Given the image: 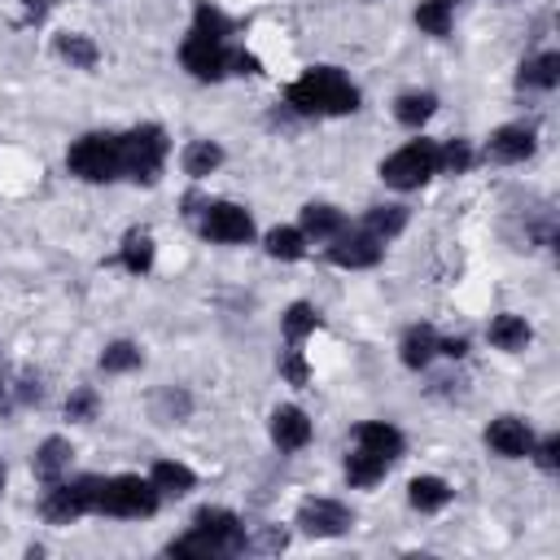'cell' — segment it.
<instances>
[{
    "label": "cell",
    "instance_id": "3957f363",
    "mask_svg": "<svg viewBox=\"0 0 560 560\" xmlns=\"http://www.w3.org/2000/svg\"><path fill=\"white\" fill-rule=\"evenodd\" d=\"M118 144H122V179L153 188V184L162 179V171H166V158H171V136H166V127L140 122V127H131V131H118Z\"/></svg>",
    "mask_w": 560,
    "mask_h": 560
},
{
    "label": "cell",
    "instance_id": "7c38bea8",
    "mask_svg": "<svg viewBox=\"0 0 560 560\" xmlns=\"http://www.w3.org/2000/svg\"><path fill=\"white\" fill-rule=\"evenodd\" d=\"M538 149V127L534 122H503L490 131L486 140V162H499V166H516L525 158H534Z\"/></svg>",
    "mask_w": 560,
    "mask_h": 560
},
{
    "label": "cell",
    "instance_id": "2e32d148",
    "mask_svg": "<svg viewBox=\"0 0 560 560\" xmlns=\"http://www.w3.org/2000/svg\"><path fill=\"white\" fill-rule=\"evenodd\" d=\"M298 228H302L306 241H324V245H328L337 232L350 228V219H346V210H337L332 201H306L302 214H298Z\"/></svg>",
    "mask_w": 560,
    "mask_h": 560
},
{
    "label": "cell",
    "instance_id": "4dcf8cb0",
    "mask_svg": "<svg viewBox=\"0 0 560 560\" xmlns=\"http://www.w3.org/2000/svg\"><path fill=\"white\" fill-rule=\"evenodd\" d=\"M477 162L468 140H438V175H468Z\"/></svg>",
    "mask_w": 560,
    "mask_h": 560
},
{
    "label": "cell",
    "instance_id": "30bf717a",
    "mask_svg": "<svg viewBox=\"0 0 560 560\" xmlns=\"http://www.w3.org/2000/svg\"><path fill=\"white\" fill-rule=\"evenodd\" d=\"M192 529L219 551V556H241L245 551V525H241V516L232 512V508H197L192 512Z\"/></svg>",
    "mask_w": 560,
    "mask_h": 560
},
{
    "label": "cell",
    "instance_id": "6da1fadb",
    "mask_svg": "<svg viewBox=\"0 0 560 560\" xmlns=\"http://www.w3.org/2000/svg\"><path fill=\"white\" fill-rule=\"evenodd\" d=\"M359 88L337 66H311L284 88V105L302 118H341L359 109Z\"/></svg>",
    "mask_w": 560,
    "mask_h": 560
},
{
    "label": "cell",
    "instance_id": "e575fe53",
    "mask_svg": "<svg viewBox=\"0 0 560 560\" xmlns=\"http://www.w3.org/2000/svg\"><path fill=\"white\" fill-rule=\"evenodd\" d=\"M96 407H101V394H96L92 385H79V389L66 398V420H74V424H88V420L96 416Z\"/></svg>",
    "mask_w": 560,
    "mask_h": 560
},
{
    "label": "cell",
    "instance_id": "d590c367",
    "mask_svg": "<svg viewBox=\"0 0 560 560\" xmlns=\"http://www.w3.org/2000/svg\"><path fill=\"white\" fill-rule=\"evenodd\" d=\"M280 372H284L289 385H306V381H311V368H306V359H302V346L289 341V350L280 354Z\"/></svg>",
    "mask_w": 560,
    "mask_h": 560
},
{
    "label": "cell",
    "instance_id": "44dd1931",
    "mask_svg": "<svg viewBox=\"0 0 560 560\" xmlns=\"http://www.w3.org/2000/svg\"><path fill=\"white\" fill-rule=\"evenodd\" d=\"M149 481H153V490L162 499H184L188 490H197V472L188 464H179V459H158L149 468Z\"/></svg>",
    "mask_w": 560,
    "mask_h": 560
},
{
    "label": "cell",
    "instance_id": "d4e9b609",
    "mask_svg": "<svg viewBox=\"0 0 560 560\" xmlns=\"http://www.w3.org/2000/svg\"><path fill=\"white\" fill-rule=\"evenodd\" d=\"M232 26H236V22H232L219 4H210V0H197V4H192V26H188V35H197V39H214V44H228Z\"/></svg>",
    "mask_w": 560,
    "mask_h": 560
},
{
    "label": "cell",
    "instance_id": "d6986e66",
    "mask_svg": "<svg viewBox=\"0 0 560 560\" xmlns=\"http://www.w3.org/2000/svg\"><path fill=\"white\" fill-rule=\"evenodd\" d=\"M398 359H402V368L424 372L438 359V332H433V324H411L402 332V341H398Z\"/></svg>",
    "mask_w": 560,
    "mask_h": 560
},
{
    "label": "cell",
    "instance_id": "8992f818",
    "mask_svg": "<svg viewBox=\"0 0 560 560\" xmlns=\"http://www.w3.org/2000/svg\"><path fill=\"white\" fill-rule=\"evenodd\" d=\"M101 481L96 472H83V477H61L44 490V503H39V516L48 525H70L79 516H92L96 503H101Z\"/></svg>",
    "mask_w": 560,
    "mask_h": 560
},
{
    "label": "cell",
    "instance_id": "836d02e7",
    "mask_svg": "<svg viewBox=\"0 0 560 560\" xmlns=\"http://www.w3.org/2000/svg\"><path fill=\"white\" fill-rule=\"evenodd\" d=\"M188 411H192V398H188L184 389H162V394L153 398V416H158L162 424H184Z\"/></svg>",
    "mask_w": 560,
    "mask_h": 560
},
{
    "label": "cell",
    "instance_id": "b9f144b4",
    "mask_svg": "<svg viewBox=\"0 0 560 560\" xmlns=\"http://www.w3.org/2000/svg\"><path fill=\"white\" fill-rule=\"evenodd\" d=\"M446 4H459V0H446Z\"/></svg>",
    "mask_w": 560,
    "mask_h": 560
},
{
    "label": "cell",
    "instance_id": "5b68a950",
    "mask_svg": "<svg viewBox=\"0 0 560 560\" xmlns=\"http://www.w3.org/2000/svg\"><path fill=\"white\" fill-rule=\"evenodd\" d=\"M162 508V494L153 490L149 477L140 472H118L101 481V503L96 516H118V521H149Z\"/></svg>",
    "mask_w": 560,
    "mask_h": 560
},
{
    "label": "cell",
    "instance_id": "ffe728a7",
    "mask_svg": "<svg viewBox=\"0 0 560 560\" xmlns=\"http://www.w3.org/2000/svg\"><path fill=\"white\" fill-rule=\"evenodd\" d=\"M451 499H455V490H451V481H446V477L420 472V477H411V481H407V503H411L416 512H424V516L442 512Z\"/></svg>",
    "mask_w": 560,
    "mask_h": 560
},
{
    "label": "cell",
    "instance_id": "f35d334b",
    "mask_svg": "<svg viewBox=\"0 0 560 560\" xmlns=\"http://www.w3.org/2000/svg\"><path fill=\"white\" fill-rule=\"evenodd\" d=\"M438 354H446V359H464V354H468V337H438Z\"/></svg>",
    "mask_w": 560,
    "mask_h": 560
},
{
    "label": "cell",
    "instance_id": "f546056e",
    "mask_svg": "<svg viewBox=\"0 0 560 560\" xmlns=\"http://www.w3.org/2000/svg\"><path fill=\"white\" fill-rule=\"evenodd\" d=\"M306 236H302V228H271L267 236H262V249L271 254V258H280V262H298V258H306Z\"/></svg>",
    "mask_w": 560,
    "mask_h": 560
},
{
    "label": "cell",
    "instance_id": "e0dca14e",
    "mask_svg": "<svg viewBox=\"0 0 560 560\" xmlns=\"http://www.w3.org/2000/svg\"><path fill=\"white\" fill-rule=\"evenodd\" d=\"M70 459H74V446H70L61 433H52V438H44V442L35 446L31 468H35V477H39L44 486H52V481H61V477L70 472Z\"/></svg>",
    "mask_w": 560,
    "mask_h": 560
},
{
    "label": "cell",
    "instance_id": "83f0119b",
    "mask_svg": "<svg viewBox=\"0 0 560 560\" xmlns=\"http://www.w3.org/2000/svg\"><path fill=\"white\" fill-rule=\"evenodd\" d=\"M319 324H324V315H319L315 302H293V306L280 315V332H284V341H293V346H302Z\"/></svg>",
    "mask_w": 560,
    "mask_h": 560
},
{
    "label": "cell",
    "instance_id": "4fadbf2b",
    "mask_svg": "<svg viewBox=\"0 0 560 560\" xmlns=\"http://www.w3.org/2000/svg\"><path fill=\"white\" fill-rule=\"evenodd\" d=\"M228 44H214V39H197V35H184L179 44V66L201 79V83H219L228 74Z\"/></svg>",
    "mask_w": 560,
    "mask_h": 560
},
{
    "label": "cell",
    "instance_id": "74e56055",
    "mask_svg": "<svg viewBox=\"0 0 560 560\" xmlns=\"http://www.w3.org/2000/svg\"><path fill=\"white\" fill-rule=\"evenodd\" d=\"M228 74H262V61L254 52L236 48V52H228Z\"/></svg>",
    "mask_w": 560,
    "mask_h": 560
},
{
    "label": "cell",
    "instance_id": "9c48e42d",
    "mask_svg": "<svg viewBox=\"0 0 560 560\" xmlns=\"http://www.w3.org/2000/svg\"><path fill=\"white\" fill-rule=\"evenodd\" d=\"M324 258H328L332 267H346V271H368V267H376V262L385 258V241H376V236L363 232V228H346V232H337V236L324 245Z\"/></svg>",
    "mask_w": 560,
    "mask_h": 560
},
{
    "label": "cell",
    "instance_id": "7bdbcfd3",
    "mask_svg": "<svg viewBox=\"0 0 560 560\" xmlns=\"http://www.w3.org/2000/svg\"><path fill=\"white\" fill-rule=\"evenodd\" d=\"M499 4H508V0H499Z\"/></svg>",
    "mask_w": 560,
    "mask_h": 560
},
{
    "label": "cell",
    "instance_id": "603a6c76",
    "mask_svg": "<svg viewBox=\"0 0 560 560\" xmlns=\"http://www.w3.org/2000/svg\"><path fill=\"white\" fill-rule=\"evenodd\" d=\"M521 88H534V92H551L560 83V52L556 48H542L534 52L529 61H521V74H516Z\"/></svg>",
    "mask_w": 560,
    "mask_h": 560
},
{
    "label": "cell",
    "instance_id": "cb8c5ba5",
    "mask_svg": "<svg viewBox=\"0 0 560 560\" xmlns=\"http://www.w3.org/2000/svg\"><path fill=\"white\" fill-rule=\"evenodd\" d=\"M179 166L188 179H206L223 166V144L219 140H188L184 153H179Z\"/></svg>",
    "mask_w": 560,
    "mask_h": 560
},
{
    "label": "cell",
    "instance_id": "ba28073f",
    "mask_svg": "<svg viewBox=\"0 0 560 560\" xmlns=\"http://www.w3.org/2000/svg\"><path fill=\"white\" fill-rule=\"evenodd\" d=\"M197 232L210 245H249L254 241V214L236 201H206L197 210Z\"/></svg>",
    "mask_w": 560,
    "mask_h": 560
},
{
    "label": "cell",
    "instance_id": "5bb4252c",
    "mask_svg": "<svg viewBox=\"0 0 560 560\" xmlns=\"http://www.w3.org/2000/svg\"><path fill=\"white\" fill-rule=\"evenodd\" d=\"M486 446H490L499 459H529V451H534V429H529V420H521V416H499V420L486 424Z\"/></svg>",
    "mask_w": 560,
    "mask_h": 560
},
{
    "label": "cell",
    "instance_id": "484cf974",
    "mask_svg": "<svg viewBox=\"0 0 560 560\" xmlns=\"http://www.w3.org/2000/svg\"><path fill=\"white\" fill-rule=\"evenodd\" d=\"M153 258H158V245H153V236H149L144 228H131V232L122 236V245H118V262H122V271H131V276H144V271L153 267Z\"/></svg>",
    "mask_w": 560,
    "mask_h": 560
},
{
    "label": "cell",
    "instance_id": "f1b7e54d",
    "mask_svg": "<svg viewBox=\"0 0 560 560\" xmlns=\"http://www.w3.org/2000/svg\"><path fill=\"white\" fill-rule=\"evenodd\" d=\"M433 114H438V96H433V92H402V96L394 101V118H398L402 127H424Z\"/></svg>",
    "mask_w": 560,
    "mask_h": 560
},
{
    "label": "cell",
    "instance_id": "1f68e13d",
    "mask_svg": "<svg viewBox=\"0 0 560 560\" xmlns=\"http://www.w3.org/2000/svg\"><path fill=\"white\" fill-rule=\"evenodd\" d=\"M96 363H101V372H114V376H118V372H136V368L144 363V354H140L136 341H109Z\"/></svg>",
    "mask_w": 560,
    "mask_h": 560
},
{
    "label": "cell",
    "instance_id": "4316f807",
    "mask_svg": "<svg viewBox=\"0 0 560 560\" xmlns=\"http://www.w3.org/2000/svg\"><path fill=\"white\" fill-rule=\"evenodd\" d=\"M402 228H407V206H398V201L368 206V214H363V232H372L376 241H394Z\"/></svg>",
    "mask_w": 560,
    "mask_h": 560
},
{
    "label": "cell",
    "instance_id": "277c9868",
    "mask_svg": "<svg viewBox=\"0 0 560 560\" xmlns=\"http://www.w3.org/2000/svg\"><path fill=\"white\" fill-rule=\"evenodd\" d=\"M66 171L83 184H114L122 179V144L118 131H88L66 149Z\"/></svg>",
    "mask_w": 560,
    "mask_h": 560
},
{
    "label": "cell",
    "instance_id": "8fae6325",
    "mask_svg": "<svg viewBox=\"0 0 560 560\" xmlns=\"http://www.w3.org/2000/svg\"><path fill=\"white\" fill-rule=\"evenodd\" d=\"M293 525L306 538H341L354 525V512L346 503H337V499H302Z\"/></svg>",
    "mask_w": 560,
    "mask_h": 560
},
{
    "label": "cell",
    "instance_id": "ab89813d",
    "mask_svg": "<svg viewBox=\"0 0 560 560\" xmlns=\"http://www.w3.org/2000/svg\"><path fill=\"white\" fill-rule=\"evenodd\" d=\"M18 394H22V402H39V394H44V389H39V381H31V376H26Z\"/></svg>",
    "mask_w": 560,
    "mask_h": 560
},
{
    "label": "cell",
    "instance_id": "9a60e30c",
    "mask_svg": "<svg viewBox=\"0 0 560 560\" xmlns=\"http://www.w3.org/2000/svg\"><path fill=\"white\" fill-rule=\"evenodd\" d=\"M267 433H271L276 451H302L311 442V416L298 402H280L267 416Z\"/></svg>",
    "mask_w": 560,
    "mask_h": 560
},
{
    "label": "cell",
    "instance_id": "7a4b0ae2",
    "mask_svg": "<svg viewBox=\"0 0 560 560\" xmlns=\"http://www.w3.org/2000/svg\"><path fill=\"white\" fill-rule=\"evenodd\" d=\"M402 451H407V438L389 420H363V424H354L350 455H346V481L354 490H372L402 459Z\"/></svg>",
    "mask_w": 560,
    "mask_h": 560
},
{
    "label": "cell",
    "instance_id": "60d3db41",
    "mask_svg": "<svg viewBox=\"0 0 560 560\" xmlns=\"http://www.w3.org/2000/svg\"><path fill=\"white\" fill-rule=\"evenodd\" d=\"M0 494H4V464H0Z\"/></svg>",
    "mask_w": 560,
    "mask_h": 560
},
{
    "label": "cell",
    "instance_id": "7402d4cb",
    "mask_svg": "<svg viewBox=\"0 0 560 560\" xmlns=\"http://www.w3.org/2000/svg\"><path fill=\"white\" fill-rule=\"evenodd\" d=\"M52 52H57L61 61H70V70H96V61H101L96 39L83 35V31H61V35L52 39Z\"/></svg>",
    "mask_w": 560,
    "mask_h": 560
},
{
    "label": "cell",
    "instance_id": "8d00e7d4",
    "mask_svg": "<svg viewBox=\"0 0 560 560\" xmlns=\"http://www.w3.org/2000/svg\"><path fill=\"white\" fill-rule=\"evenodd\" d=\"M534 464L542 468V472H556L560 468V433H547V438H534Z\"/></svg>",
    "mask_w": 560,
    "mask_h": 560
},
{
    "label": "cell",
    "instance_id": "d6a6232c",
    "mask_svg": "<svg viewBox=\"0 0 560 560\" xmlns=\"http://www.w3.org/2000/svg\"><path fill=\"white\" fill-rule=\"evenodd\" d=\"M416 26L433 39H446L451 35V4L446 0H420L416 4Z\"/></svg>",
    "mask_w": 560,
    "mask_h": 560
},
{
    "label": "cell",
    "instance_id": "52a82bcc",
    "mask_svg": "<svg viewBox=\"0 0 560 560\" xmlns=\"http://www.w3.org/2000/svg\"><path fill=\"white\" fill-rule=\"evenodd\" d=\"M438 175V140H407L402 149H394L385 162H381V179L398 192H416L424 188L429 179Z\"/></svg>",
    "mask_w": 560,
    "mask_h": 560
},
{
    "label": "cell",
    "instance_id": "ac0fdd59",
    "mask_svg": "<svg viewBox=\"0 0 560 560\" xmlns=\"http://www.w3.org/2000/svg\"><path fill=\"white\" fill-rule=\"evenodd\" d=\"M486 341H490L494 350H503V354H521V350L534 341V328L525 324V315L503 311V315H494V319L486 324Z\"/></svg>",
    "mask_w": 560,
    "mask_h": 560
}]
</instances>
